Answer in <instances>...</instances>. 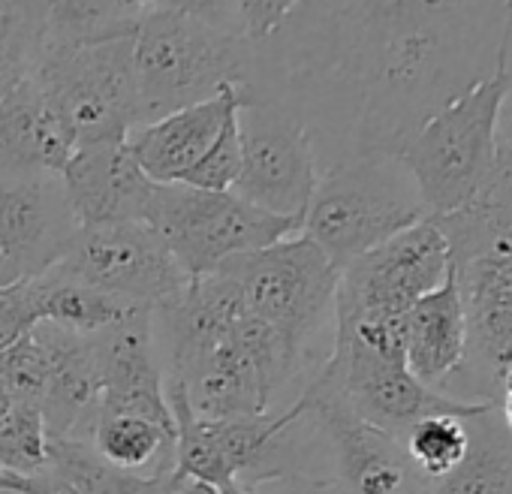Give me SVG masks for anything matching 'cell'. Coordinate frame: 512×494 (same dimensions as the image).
Segmentation results:
<instances>
[{
    "label": "cell",
    "instance_id": "cell-1",
    "mask_svg": "<svg viewBox=\"0 0 512 494\" xmlns=\"http://www.w3.org/2000/svg\"><path fill=\"white\" fill-rule=\"evenodd\" d=\"M512 0H299L256 46V97L287 103L329 166L389 154L497 70ZM326 166V169H329Z\"/></svg>",
    "mask_w": 512,
    "mask_h": 494
},
{
    "label": "cell",
    "instance_id": "cell-2",
    "mask_svg": "<svg viewBox=\"0 0 512 494\" xmlns=\"http://www.w3.org/2000/svg\"><path fill=\"white\" fill-rule=\"evenodd\" d=\"M467 317L470 350L491 383L512 362V145H500L485 190L461 211L437 217Z\"/></svg>",
    "mask_w": 512,
    "mask_h": 494
},
{
    "label": "cell",
    "instance_id": "cell-3",
    "mask_svg": "<svg viewBox=\"0 0 512 494\" xmlns=\"http://www.w3.org/2000/svg\"><path fill=\"white\" fill-rule=\"evenodd\" d=\"M256 67V43L238 28L166 10L145 13L133 34L139 124L202 103L226 85L253 91Z\"/></svg>",
    "mask_w": 512,
    "mask_h": 494
},
{
    "label": "cell",
    "instance_id": "cell-4",
    "mask_svg": "<svg viewBox=\"0 0 512 494\" xmlns=\"http://www.w3.org/2000/svg\"><path fill=\"white\" fill-rule=\"evenodd\" d=\"M509 94L506 46L497 70L437 109L398 151L428 217L467 208L491 181L500 160V121Z\"/></svg>",
    "mask_w": 512,
    "mask_h": 494
},
{
    "label": "cell",
    "instance_id": "cell-5",
    "mask_svg": "<svg viewBox=\"0 0 512 494\" xmlns=\"http://www.w3.org/2000/svg\"><path fill=\"white\" fill-rule=\"evenodd\" d=\"M422 217H428V211L401 160L389 154H359L320 172L302 235H308L341 272Z\"/></svg>",
    "mask_w": 512,
    "mask_h": 494
},
{
    "label": "cell",
    "instance_id": "cell-6",
    "mask_svg": "<svg viewBox=\"0 0 512 494\" xmlns=\"http://www.w3.org/2000/svg\"><path fill=\"white\" fill-rule=\"evenodd\" d=\"M145 223L160 232L187 281L302 232V220L269 214L232 190L211 193L187 184H154Z\"/></svg>",
    "mask_w": 512,
    "mask_h": 494
},
{
    "label": "cell",
    "instance_id": "cell-7",
    "mask_svg": "<svg viewBox=\"0 0 512 494\" xmlns=\"http://www.w3.org/2000/svg\"><path fill=\"white\" fill-rule=\"evenodd\" d=\"M31 76L76 148L127 142L130 130L139 127L133 37L46 52L34 61Z\"/></svg>",
    "mask_w": 512,
    "mask_h": 494
},
{
    "label": "cell",
    "instance_id": "cell-8",
    "mask_svg": "<svg viewBox=\"0 0 512 494\" xmlns=\"http://www.w3.org/2000/svg\"><path fill=\"white\" fill-rule=\"evenodd\" d=\"M214 272L238 287L250 314L275 326L302 353L335 311L341 281L335 263L302 232L263 251L238 254Z\"/></svg>",
    "mask_w": 512,
    "mask_h": 494
},
{
    "label": "cell",
    "instance_id": "cell-9",
    "mask_svg": "<svg viewBox=\"0 0 512 494\" xmlns=\"http://www.w3.org/2000/svg\"><path fill=\"white\" fill-rule=\"evenodd\" d=\"M49 272L151 311L172 305L190 284L160 232L142 220L79 226Z\"/></svg>",
    "mask_w": 512,
    "mask_h": 494
},
{
    "label": "cell",
    "instance_id": "cell-10",
    "mask_svg": "<svg viewBox=\"0 0 512 494\" xmlns=\"http://www.w3.org/2000/svg\"><path fill=\"white\" fill-rule=\"evenodd\" d=\"M241 172L232 193L278 217L305 220L320 181V160L308 124L281 100H253L238 109Z\"/></svg>",
    "mask_w": 512,
    "mask_h": 494
},
{
    "label": "cell",
    "instance_id": "cell-11",
    "mask_svg": "<svg viewBox=\"0 0 512 494\" xmlns=\"http://www.w3.org/2000/svg\"><path fill=\"white\" fill-rule=\"evenodd\" d=\"M326 377L350 410L374 428H383L392 437H404V431L428 416H455V419H479L497 410L494 398H458L416 380L407 365L383 362L341 338H335L329 359L317 368Z\"/></svg>",
    "mask_w": 512,
    "mask_h": 494
},
{
    "label": "cell",
    "instance_id": "cell-12",
    "mask_svg": "<svg viewBox=\"0 0 512 494\" xmlns=\"http://www.w3.org/2000/svg\"><path fill=\"white\" fill-rule=\"evenodd\" d=\"M452 272L449 241L437 217H422L341 269L335 311L404 317Z\"/></svg>",
    "mask_w": 512,
    "mask_h": 494
},
{
    "label": "cell",
    "instance_id": "cell-13",
    "mask_svg": "<svg viewBox=\"0 0 512 494\" xmlns=\"http://www.w3.org/2000/svg\"><path fill=\"white\" fill-rule=\"evenodd\" d=\"M299 398L305 401V416L329 440L335 482L347 494H416L422 476L407 461L401 440L359 419L338 386L314 374Z\"/></svg>",
    "mask_w": 512,
    "mask_h": 494
},
{
    "label": "cell",
    "instance_id": "cell-14",
    "mask_svg": "<svg viewBox=\"0 0 512 494\" xmlns=\"http://www.w3.org/2000/svg\"><path fill=\"white\" fill-rule=\"evenodd\" d=\"M76 232L61 175H0V254L19 278L46 275Z\"/></svg>",
    "mask_w": 512,
    "mask_h": 494
},
{
    "label": "cell",
    "instance_id": "cell-15",
    "mask_svg": "<svg viewBox=\"0 0 512 494\" xmlns=\"http://www.w3.org/2000/svg\"><path fill=\"white\" fill-rule=\"evenodd\" d=\"M100 368V410L133 413L175 434L166 404V374L154 332V311L136 308L118 326L91 335Z\"/></svg>",
    "mask_w": 512,
    "mask_h": 494
},
{
    "label": "cell",
    "instance_id": "cell-16",
    "mask_svg": "<svg viewBox=\"0 0 512 494\" xmlns=\"http://www.w3.org/2000/svg\"><path fill=\"white\" fill-rule=\"evenodd\" d=\"M253 100V91L226 85L220 88V94L202 103L133 127L127 136V148L154 184H178L205 157L226 118Z\"/></svg>",
    "mask_w": 512,
    "mask_h": 494
},
{
    "label": "cell",
    "instance_id": "cell-17",
    "mask_svg": "<svg viewBox=\"0 0 512 494\" xmlns=\"http://www.w3.org/2000/svg\"><path fill=\"white\" fill-rule=\"evenodd\" d=\"M79 226L130 223L148 217L154 181L139 169L127 142L82 145L61 172Z\"/></svg>",
    "mask_w": 512,
    "mask_h": 494
},
{
    "label": "cell",
    "instance_id": "cell-18",
    "mask_svg": "<svg viewBox=\"0 0 512 494\" xmlns=\"http://www.w3.org/2000/svg\"><path fill=\"white\" fill-rule=\"evenodd\" d=\"M73 151V136L34 76L0 103V175H61Z\"/></svg>",
    "mask_w": 512,
    "mask_h": 494
},
{
    "label": "cell",
    "instance_id": "cell-19",
    "mask_svg": "<svg viewBox=\"0 0 512 494\" xmlns=\"http://www.w3.org/2000/svg\"><path fill=\"white\" fill-rule=\"evenodd\" d=\"M52 359V374L46 395L40 401L49 440L55 437H85L91 416L100 401V368L94 356L91 335H76L52 323L34 326Z\"/></svg>",
    "mask_w": 512,
    "mask_h": 494
},
{
    "label": "cell",
    "instance_id": "cell-20",
    "mask_svg": "<svg viewBox=\"0 0 512 494\" xmlns=\"http://www.w3.org/2000/svg\"><path fill=\"white\" fill-rule=\"evenodd\" d=\"M404 359L416 380L440 392L467 362V317L452 272L404 314Z\"/></svg>",
    "mask_w": 512,
    "mask_h": 494
},
{
    "label": "cell",
    "instance_id": "cell-21",
    "mask_svg": "<svg viewBox=\"0 0 512 494\" xmlns=\"http://www.w3.org/2000/svg\"><path fill=\"white\" fill-rule=\"evenodd\" d=\"M166 377L181 380L196 416L211 422L247 419L272 410L260 377L229 338H220L211 347L199 350Z\"/></svg>",
    "mask_w": 512,
    "mask_h": 494
},
{
    "label": "cell",
    "instance_id": "cell-22",
    "mask_svg": "<svg viewBox=\"0 0 512 494\" xmlns=\"http://www.w3.org/2000/svg\"><path fill=\"white\" fill-rule=\"evenodd\" d=\"M139 19L142 13L124 0H43L37 16V58L133 37Z\"/></svg>",
    "mask_w": 512,
    "mask_h": 494
},
{
    "label": "cell",
    "instance_id": "cell-23",
    "mask_svg": "<svg viewBox=\"0 0 512 494\" xmlns=\"http://www.w3.org/2000/svg\"><path fill=\"white\" fill-rule=\"evenodd\" d=\"M85 440L127 473L157 476L175 470V434L151 419L97 407Z\"/></svg>",
    "mask_w": 512,
    "mask_h": 494
},
{
    "label": "cell",
    "instance_id": "cell-24",
    "mask_svg": "<svg viewBox=\"0 0 512 494\" xmlns=\"http://www.w3.org/2000/svg\"><path fill=\"white\" fill-rule=\"evenodd\" d=\"M37 287H40L43 323H52V326L76 332V335H100V332L118 326L121 320H127L139 308V305L121 302L115 296H106L100 290H91L85 284L58 278L52 272L40 275Z\"/></svg>",
    "mask_w": 512,
    "mask_h": 494
},
{
    "label": "cell",
    "instance_id": "cell-25",
    "mask_svg": "<svg viewBox=\"0 0 512 494\" xmlns=\"http://www.w3.org/2000/svg\"><path fill=\"white\" fill-rule=\"evenodd\" d=\"M166 404H169V413L175 422V470L196 482H205L217 491L232 488L235 479H232L226 458L217 446L211 422L196 416L181 380H175V377H166Z\"/></svg>",
    "mask_w": 512,
    "mask_h": 494
},
{
    "label": "cell",
    "instance_id": "cell-26",
    "mask_svg": "<svg viewBox=\"0 0 512 494\" xmlns=\"http://www.w3.org/2000/svg\"><path fill=\"white\" fill-rule=\"evenodd\" d=\"M437 485L449 494H512V443L485 416L470 419L467 458Z\"/></svg>",
    "mask_w": 512,
    "mask_h": 494
},
{
    "label": "cell",
    "instance_id": "cell-27",
    "mask_svg": "<svg viewBox=\"0 0 512 494\" xmlns=\"http://www.w3.org/2000/svg\"><path fill=\"white\" fill-rule=\"evenodd\" d=\"M49 467L64 476L76 494H142L148 485V476L115 467L85 437L49 440Z\"/></svg>",
    "mask_w": 512,
    "mask_h": 494
},
{
    "label": "cell",
    "instance_id": "cell-28",
    "mask_svg": "<svg viewBox=\"0 0 512 494\" xmlns=\"http://www.w3.org/2000/svg\"><path fill=\"white\" fill-rule=\"evenodd\" d=\"M401 446L407 461L422 479L440 482L467 458L470 428L464 419L455 416H428L404 431Z\"/></svg>",
    "mask_w": 512,
    "mask_h": 494
},
{
    "label": "cell",
    "instance_id": "cell-29",
    "mask_svg": "<svg viewBox=\"0 0 512 494\" xmlns=\"http://www.w3.org/2000/svg\"><path fill=\"white\" fill-rule=\"evenodd\" d=\"M49 467V431L40 404L16 401L0 425V470L37 473Z\"/></svg>",
    "mask_w": 512,
    "mask_h": 494
},
{
    "label": "cell",
    "instance_id": "cell-30",
    "mask_svg": "<svg viewBox=\"0 0 512 494\" xmlns=\"http://www.w3.org/2000/svg\"><path fill=\"white\" fill-rule=\"evenodd\" d=\"M52 359L43 341L28 332L10 347L0 350V383L13 395V401H34L40 404L49 386Z\"/></svg>",
    "mask_w": 512,
    "mask_h": 494
},
{
    "label": "cell",
    "instance_id": "cell-31",
    "mask_svg": "<svg viewBox=\"0 0 512 494\" xmlns=\"http://www.w3.org/2000/svg\"><path fill=\"white\" fill-rule=\"evenodd\" d=\"M241 172V130H238V112H232L205 151V157L178 181L196 190H211V193H229L232 184L238 181Z\"/></svg>",
    "mask_w": 512,
    "mask_h": 494
},
{
    "label": "cell",
    "instance_id": "cell-32",
    "mask_svg": "<svg viewBox=\"0 0 512 494\" xmlns=\"http://www.w3.org/2000/svg\"><path fill=\"white\" fill-rule=\"evenodd\" d=\"M43 323L37 278H22L0 287V350L34 332Z\"/></svg>",
    "mask_w": 512,
    "mask_h": 494
},
{
    "label": "cell",
    "instance_id": "cell-33",
    "mask_svg": "<svg viewBox=\"0 0 512 494\" xmlns=\"http://www.w3.org/2000/svg\"><path fill=\"white\" fill-rule=\"evenodd\" d=\"M241 34L250 43H266L299 7V0H232Z\"/></svg>",
    "mask_w": 512,
    "mask_h": 494
},
{
    "label": "cell",
    "instance_id": "cell-34",
    "mask_svg": "<svg viewBox=\"0 0 512 494\" xmlns=\"http://www.w3.org/2000/svg\"><path fill=\"white\" fill-rule=\"evenodd\" d=\"M43 0H0V46L19 43L37 61V16Z\"/></svg>",
    "mask_w": 512,
    "mask_h": 494
},
{
    "label": "cell",
    "instance_id": "cell-35",
    "mask_svg": "<svg viewBox=\"0 0 512 494\" xmlns=\"http://www.w3.org/2000/svg\"><path fill=\"white\" fill-rule=\"evenodd\" d=\"M0 494H76V488L52 467H43L37 473L0 470Z\"/></svg>",
    "mask_w": 512,
    "mask_h": 494
},
{
    "label": "cell",
    "instance_id": "cell-36",
    "mask_svg": "<svg viewBox=\"0 0 512 494\" xmlns=\"http://www.w3.org/2000/svg\"><path fill=\"white\" fill-rule=\"evenodd\" d=\"M34 73V55L19 43L0 46V103H4L22 82Z\"/></svg>",
    "mask_w": 512,
    "mask_h": 494
},
{
    "label": "cell",
    "instance_id": "cell-37",
    "mask_svg": "<svg viewBox=\"0 0 512 494\" xmlns=\"http://www.w3.org/2000/svg\"><path fill=\"white\" fill-rule=\"evenodd\" d=\"M142 494H217V488L205 485V482H196L178 470H169V473H157V476H148V485Z\"/></svg>",
    "mask_w": 512,
    "mask_h": 494
},
{
    "label": "cell",
    "instance_id": "cell-38",
    "mask_svg": "<svg viewBox=\"0 0 512 494\" xmlns=\"http://www.w3.org/2000/svg\"><path fill=\"white\" fill-rule=\"evenodd\" d=\"M284 482H287V488H281V491H272L269 485L266 488L272 494H341L344 491L338 482H326V479H314V476H302V473L284 476ZM256 488H260V485H256Z\"/></svg>",
    "mask_w": 512,
    "mask_h": 494
},
{
    "label": "cell",
    "instance_id": "cell-39",
    "mask_svg": "<svg viewBox=\"0 0 512 494\" xmlns=\"http://www.w3.org/2000/svg\"><path fill=\"white\" fill-rule=\"evenodd\" d=\"M506 73H509V94H506V103H503L506 133L500 139L512 145V22H509V34H506Z\"/></svg>",
    "mask_w": 512,
    "mask_h": 494
},
{
    "label": "cell",
    "instance_id": "cell-40",
    "mask_svg": "<svg viewBox=\"0 0 512 494\" xmlns=\"http://www.w3.org/2000/svg\"><path fill=\"white\" fill-rule=\"evenodd\" d=\"M13 281H22L19 275H16V269L7 263V257L0 254V287H7V284H13Z\"/></svg>",
    "mask_w": 512,
    "mask_h": 494
},
{
    "label": "cell",
    "instance_id": "cell-41",
    "mask_svg": "<svg viewBox=\"0 0 512 494\" xmlns=\"http://www.w3.org/2000/svg\"><path fill=\"white\" fill-rule=\"evenodd\" d=\"M497 407H500V413H503V425H506L509 434H512V392H503Z\"/></svg>",
    "mask_w": 512,
    "mask_h": 494
},
{
    "label": "cell",
    "instance_id": "cell-42",
    "mask_svg": "<svg viewBox=\"0 0 512 494\" xmlns=\"http://www.w3.org/2000/svg\"><path fill=\"white\" fill-rule=\"evenodd\" d=\"M13 404H16L13 395L4 389V383H0V425H4V419H7V413L13 410Z\"/></svg>",
    "mask_w": 512,
    "mask_h": 494
},
{
    "label": "cell",
    "instance_id": "cell-43",
    "mask_svg": "<svg viewBox=\"0 0 512 494\" xmlns=\"http://www.w3.org/2000/svg\"><path fill=\"white\" fill-rule=\"evenodd\" d=\"M217 494H272L266 485H260V488H241V485H232V488H223V491H217Z\"/></svg>",
    "mask_w": 512,
    "mask_h": 494
},
{
    "label": "cell",
    "instance_id": "cell-44",
    "mask_svg": "<svg viewBox=\"0 0 512 494\" xmlns=\"http://www.w3.org/2000/svg\"><path fill=\"white\" fill-rule=\"evenodd\" d=\"M497 389H500V395H503V392H512V362L503 368V374H500V380H497Z\"/></svg>",
    "mask_w": 512,
    "mask_h": 494
},
{
    "label": "cell",
    "instance_id": "cell-45",
    "mask_svg": "<svg viewBox=\"0 0 512 494\" xmlns=\"http://www.w3.org/2000/svg\"><path fill=\"white\" fill-rule=\"evenodd\" d=\"M425 494H449V491H446V488H440V485L434 482V485H431V488H428Z\"/></svg>",
    "mask_w": 512,
    "mask_h": 494
}]
</instances>
